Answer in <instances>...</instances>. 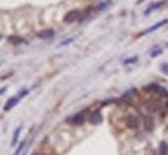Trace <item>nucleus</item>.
Here are the masks:
<instances>
[{
    "mask_svg": "<svg viewBox=\"0 0 168 155\" xmlns=\"http://www.w3.org/2000/svg\"><path fill=\"white\" fill-rule=\"evenodd\" d=\"M166 4V0H162V1H158V3H155V4L153 5H150L148 9H146V12H145V14H149L151 11H155V9H158V8H160V7H163V5Z\"/></svg>",
    "mask_w": 168,
    "mask_h": 155,
    "instance_id": "9d476101",
    "label": "nucleus"
},
{
    "mask_svg": "<svg viewBox=\"0 0 168 155\" xmlns=\"http://www.w3.org/2000/svg\"><path fill=\"white\" fill-rule=\"evenodd\" d=\"M8 42L11 44H21V43H25V39L21 38V36H17V35H12L8 38Z\"/></svg>",
    "mask_w": 168,
    "mask_h": 155,
    "instance_id": "9b49d317",
    "label": "nucleus"
},
{
    "mask_svg": "<svg viewBox=\"0 0 168 155\" xmlns=\"http://www.w3.org/2000/svg\"><path fill=\"white\" fill-rule=\"evenodd\" d=\"M162 71H163L164 74H167V75H168V63H166V62H164V63L162 65Z\"/></svg>",
    "mask_w": 168,
    "mask_h": 155,
    "instance_id": "f3484780",
    "label": "nucleus"
},
{
    "mask_svg": "<svg viewBox=\"0 0 168 155\" xmlns=\"http://www.w3.org/2000/svg\"><path fill=\"white\" fill-rule=\"evenodd\" d=\"M144 128L146 132H151L154 129V119L150 115L144 116Z\"/></svg>",
    "mask_w": 168,
    "mask_h": 155,
    "instance_id": "39448f33",
    "label": "nucleus"
},
{
    "mask_svg": "<svg viewBox=\"0 0 168 155\" xmlns=\"http://www.w3.org/2000/svg\"><path fill=\"white\" fill-rule=\"evenodd\" d=\"M85 120V116H84L83 113H79V114H75L74 116H71L67 119V123L71 124V125H82Z\"/></svg>",
    "mask_w": 168,
    "mask_h": 155,
    "instance_id": "20e7f679",
    "label": "nucleus"
},
{
    "mask_svg": "<svg viewBox=\"0 0 168 155\" xmlns=\"http://www.w3.org/2000/svg\"><path fill=\"white\" fill-rule=\"evenodd\" d=\"M138 57L137 56H135V57H131V58H127L126 61H124V65H129V63H135V62H137Z\"/></svg>",
    "mask_w": 168,
    "mask_h": 155,
    "instance_id": "2eb2a0df",
    "label": "nucleus"
},
{
    "mask_svg": "<svg viewBox=\"0 0 168 155\" xmlns=\"http://www.w3.org/2000/svg\"><path fill=\"white\" fill-rule=\"evenodd\" d=\"M25 146H26V141H22V142L20 144V146L17 147V150H16L14 155H20V154H21V151L23 150V147H25Z\"/></svg>",
    "mask_w": 168,
    "mask_h": 155,
    "instance_id": "4468645a",
    "label": "nucleus"
},
{
    "mask_svg": "<svg viewBox=\"0 0 168 155\" xmlns=\"http://www.w3.org/2000/svg\"><path fill=\"white\" fill-rule=\"evenodd\" d=\"M126 125L128 127L129 129H138V127H140V119H138V116H136V115H133V114H129L128 116L126 118Z\"/></svg>",
    "mask_w": 168,
    "mask_h": 155,
    "instance_id": "f03ea898",
    "label": "nucleus"
},
{
    "mask_svg": "<svg viewBox=\"0 0 168 155\" xmlns=\"http://www.w3.org/2000/svg\"><path fill=\"white\" fill-rule=\"evenodd\" d=\"M145 89L148 92H151L153 94H159V96H168V92L166 91V89L163 88V87H160L159 84H155V83H153V84H149L145 87Z\"/></svg>",
    "mask_w": 168,
    "mask_h": 155,
    "instance_id": "f257e3e1",
    "label": "nucleus"
},
{
    "mask_svg": "<svg viewBox=\"0 0 168 155\" xmlns=\"http://www.w3.org/2000/svg\"><path fill=\"white\" fill-rule=\"evenodd\" d=\"M5 91H7V87H4V88H0V94H3Z\"/></svg>",
    "mask_w": 168,
    "mask_h": 155,
    "instance_id": "aec40b11",
    "label": "nucleus"
},
{
    "mask_svg": "<svg viewBox=\"0 0 168 155\" xmlns=\"http://www.w3.org/2000/svg\"><path fill=\"white\" fill-rule=\"evenodd\" d=\"M162 53V49H158V51H154L153 53H151V57H157L158 54H160Z\"/></svg>",
    "mask_w": 168,
    "mask_h": 155,
    "instance_id": "a211bd4d",
    "label": "nucleus"
},
{
    "mask_svg": "<svg viewBox=\"0 0 168 155\" xmlns=\"http://www.w3.org/2000/svg\"><path fill=\"white\" fill-rule=\"evenodd\" d=\"M168 22L167 20H163V21H160V22H158L157 25H154V26H151V27H149L148 30H145L144 32H141V35H148V34H150V32H153V31H155V30H158V29H160L162 26H164Z\"/></svg>",
    "mask_w": 168,
    "mask_h": 155,
    "instance_id": "6e6552de",
    "label": "nucleus"
},
{
    "mask_svg": "<svg viewBox=\"0 0 168 155\" xmlns=\"http://www.w3.org/2000/svg\"><path fill=\"white\" fill-rule=\"evenodd\" d=\"M163 108H164V111H166V113L168 114V100H167V101L163 104Z\"/></svg>",
    "mask_w": 168,
    "mask_h": 155,
    "instance_id": "6ab92c4d",
    "label": "nucleus"
},
{
    "mask_svg": "<svg viewBox=\"0 0 168 155\" xmlns=\"http://www.w3.org/2000/svg\"><path fill=\"white\" fill-rule=\"evenodd\" d=\"M20 100H21L20 96H17V97H11V98H9V100L7 101V104H5L4 110H5V111H9L12 107L16 106V105L18 104V101H20Z\"/></svg>",
    "mask_w": 168,
    "mask_h": 155,
    "instance_id": "0eeeda50",
    "label": "nucleus"
},
{
    "mask_svg": "<svg viewBox=\"0 0 168 155\" xmlns=\"http://www.w3.org/2000/svg\"><path fill=\"white\" fill-rule=\"evenodd\" d=\"M34 155H35V154H34Z\"/></svg>",
    "mask_w": 168,
    "mask_h": 155,
    "instance_id": "412c9836",
    "label": "nucleus"
},
{
    "mask_svg": "<svg viewBox=\"0 0 168 155\" xmlns=\"http://www.w3.org/2000/svg\"><path fill=\"white\" fill-rule=\"evenodd\" d=\"M21 131H22V127H21V125L18 127V128L14 131V133H13V138H12V142H11V146H12V147H14V145L17 144V141H18V137H20Z\"/></svg>",
    "mask_w": 168,
    "mask_h": 155,
    "instance_id": "f8f14e48",
    "label": "nucleus"
},
{
    "mask_svg": "<svg viewBox=\"0 0 168 155\" xmlns=\"http://www.w3.org/2000/svg\"><path fill=\"white\" fill-rule=\"evenodd\" d=\"M159 151H160V155H168V145H167V142H162L160 147H159Z\"/></svg>",
    "mask_w": 168,
    "mask_h": 155,
    "instance_id": "ddd939ff",
    "label": "nucleus"
},
{
    "mask_svg": "<svg viewBox=\"0 0 168 155\" xmlns=\"http://www.w3.org/2000/svg\"><path fill=\"white\" fill-rule=\"evenodd\" d=\"M88 120H89V123H91V124H100L102 122L101 113H100V111H95V113H92L91 115H89Z\"/></svg>",
    "mask_w": 168,
    "mask_h": 155,
    "instance_id": "423d86ee",
    "label": "nucleus"
},
{
    "mask_svg": "<svg viewBox=\"0 0 168 155\" xmlns=\"http://www.w3.org/2000/svg\"><path fill=\"white\" fill-rule=\"evenodd\" d=\"M80 13H82V12L78 11V9H74V11L67 12V13L65 14V17H64V22L71 23V22H74V21L79 20V18H80Z\"/></svg>",
    "mask_w": 168,
    "mask_h": 155,
    "instance_id": "7ed1b4c3",
    "label": "nucleus"
},
{
    "mask_svg": "<svg viewBox=\"0 0 168 155\" xmlns=\"http://www.w3.org/2000/svg\"><path fill=\"white\" fill-rule=\"evenodd\" d=\"M36 36H38L39 39H51L54 36V31L53 30H43L36 34Z\"/></svg>",
    "mask_w": 168,
    "mask_h": 155,
    "instance_id": "1a4fd4ad",
    "label": "nucleus"
},
{
    "mask_svg": "<svg viewBox=\"0 0 168 155\" xmlns=\"http://www.w3.org/2000/svg\"><path fill=\"white\" fill-rule=\"evenodd\" d=\"M73 40H74V38H69V39L64 40V42H62V43H61V44L58 45V46H64V45H67V44H70V43L73 42Z\"/></svg>",
    "mask_w": 168,
    "mask_h": 155,
    "instance_id": "dca6fc26",
    "label": "nucleus"
}]
</instances>
